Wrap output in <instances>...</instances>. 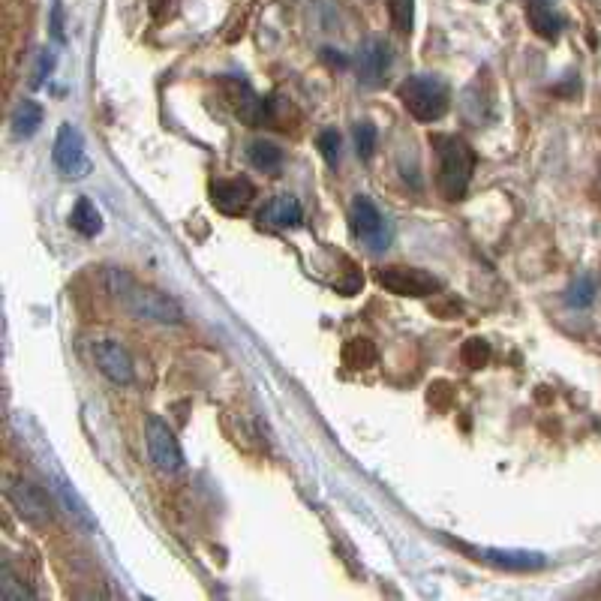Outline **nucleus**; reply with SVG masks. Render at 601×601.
<instances>
[{"label":"nucleus","instance_id":"obj_7","mask_svg":"<svg viewBox=\"0 0 601 601\" xmlns=\"http://www.w3.org/2000/svg\"><path fill=\"white\" fill-rule=\"evenodd\" d=\"M52 160L58 166V172L70 181H82L94 172L91 157L85 154V139L73 124H61L58 136H55V148H52Z\"/></svg>","mask_w":601,"mask_h":601},{"label":"nucleus","instance_id":"obj_16","mask_svg":"<svg viewBox=\"0 0 601 601\" xmlns=\"http://www.w3.org/2000/svg\"><path fill=\"white\" fill-rule=\"evenodd\" d=\"M265 220L277 229H295L304 220L301 202L295 196H277L268 208H265Z\"/></svg>","mask_w":601,"mask_h":601},{"label":"nucleus","instance_id":"obj_20","mask_svg":"<svg viewBox=\"0 0 601 601\" xmlns=\"http://www.w3.org/2000/svg\"><path fill=\"white\" fill-rule=\"evenodd\" d=\"M247 160H250L253 169L277 172L280 163H283V151H280L274 142H268V139H256V142H250V148H247Z\"/></svg>","mask_w":601,"mask_h":601},{"label":"nucleus","instance_id":"obj_28","mask_svg":"<svg viewBox=\"0 0 601 601\" xmlns=\"http://www.w3.org/2000/svg\"><path fill=\"white\" fill-rule=\"evenodd\" d=\"M52 70H55V55L52 52H46V55H40V61H37V67H34V79H31V88H40L49 76H52Z\"/></svg>","mask_w":601,"mask_h":601},{"label":"nucleus","instance_id":"obj_9","mask_svg":"<svg viewBox=\"0 0 601 601\" xmlns=\"http://www.w3.org/2000/svg\"><path fill=\"white\" fill-rule=\"evenodd\" d=\"M226 97L235 109V115L247 124V127H262V124H274V103L262 100L244 79H223Z\"/></svg>","mask_w":601,"mask_h":601},{"label":"nucleus","instance_id":"obj_19","mask_svg":"<svg viewBox=\"0 0 601 601\" xmlns=\"http://www.w3.org/2000/svg\"><path fill=\"white\" fill-rule=\"evenodd\" d=\"M40 124H43V106L37 100H22L16 106V112H13V130H16V136L28 139V136H34L40 130Z\"/></svg>","mask_w":601,"mask_h":601},{"label":"nucleus","instance_id":"obj_29","mask_svg":"<svg viewBox=\"0 0 601 601\" xmlns=\"http://www.w3.org/2000/svg\"><path fill=\"white\" fill-rule=\"evenodd\" d=\"M52 37H55V43H67V37H64V7H61V0H55V7H52Z\"/></svg>","mask_w":601,"mask_h":601},{"label":"nucleus","instance_id":"obj_1","mask_svg":"<svg viewBox=\"0 0 601 601\" xmlns=\"http://www.w3.org/2000/svg\"><path fill=\"white\" fill-rule=\"evenodd\" d=\"M106 283H109V292L118 298V304L130 316L145 319V322H157V325H181L184 322V310L172 295H166V292H160L148 283H139L124 268H109Z\"/></svg>","mask_w":601,"mask_h":601},{"label":"nucleus","instance_id":"obj_13","mask_svg":"<svg viewBox=\"0 0 601 601\" xmlns=\"http://www.w3.org/2000/svg\"><path fill=\"white\" fill-rule=\"evenodd\" d=\"M55 493H58V499H61V505H64V511L85 529V532H97V520H94V514H91V508H88V502L79 496V490L67 481V478H58L55 481Z\"/></svg>","mask_w":601,"mask_h":601},{"label":"nucleus","instance_id":"obj_5","mask_svg":"<svg viewBox=\"0 0 601 601\" xmlns=\"http://www.w3.org/2000/svg\"><path fill=\"white\" fill-rule=\"evenodd\" d=\"M349 226H352V235L358 241H364L370 250H385L391 244V226L388 220L382 217V211L376 208L373 199L367 196H355L352 199V208H349Z\"/></svg>","mask_w":601,"mask_h":601},{"label":"nucleus","instance_id":"obj_2","mask_svg":"<svg viewBox=\"0 0 601 601\" xmlns=\"http://www.w3.org/2000/svg\"><path fill=\"white\" fill-rule=\"evenodd\" d=\"M433 154H436V187L448 202H460L469 190L472 172H475V151L466 139L451 133L430 136Z\"/></svg>","mask_w":601,"mask_h":601},{"label":"nucleus","instance_id":"obj_23","mask_svg":"<svg viewBox=\"0 0 601 601\" xmlns=\"http://www.w3.org/2000/svg\"><path fill=\"white\" fill-rule=\"evenodd\" d=\"M388 13H391V25H394L400 34H409V31H412V22H415V0H388Z\"/></svg>","mask_w":601,"mask_h":601},{"label":"nucleus","instance_id":"obj_27","mask_svg":"<svg viewBox=\"0 0 601 601\" xmlns=\"http://www.w3.org/2000/svg\"><path fill=\"white\" fill-rule=\"evenodd\" d=\"M427 403H430L433 409H439V412L451 409V406H454V388H451L448 382H433L430 391H427Z\"/></svg>","mask_w":601,"mask_h":601},{"label":"nucleus","instance_id":"obj_8","mask_svg":"<svg viewBox=\"0 0 601 601\" xmlns=\"http://www.w3.org/2000/svg\"><path fill=\"white\" fill-rule=\"evenodd\" d=\"M145 445H148V457L160 472H181L184 469V451L178 436L172 433V427L163 418H148L145 424Z\"/></svg>","mask_w":601,"mask_h":601},{"label":"nucleus","instance_id":"obj_21","mask_svg":"<svg viewBox=\"0 0 601 601\" xmlns=\"http://www.w3.org/2000/svg\"><path fill=\"white\" fill-rule=\"evenodd\" d=\"M0 598L4 601H31L34 592L13 574L10 562H4V568H0Z\"/></svg>","mask_w":601,"mask_h":601},{"label":"nucleus","instance_id":"obj_11","mask_svg":"<svg viewBox=\"0 0 601 601\" xmlns=\"http://www.w3.org/2000/svg\"><path fill=\"white\" fill-rule=\"evenodd\" d=\"M208 193H211V205L226 217L244 214L247 205L256 196V190H253V184L247 178H217Z\"/></svg>","mask_w":601,"mask_h":601},{"label":"nucleus","instance_id":"obj_26","mask_svg":"<svg viewBox=\"0 0 601 601\" xmlns=\"http://www.w3.org/2000/svg\"><path fill=\"white\" fill-rule=\"evenodd\" d=\"M316 148H319V154L325 157V163L334 169L337 160H340V133H337V130H322L319 139H316Z\"/></svg>","mask_w":601,"mask_h":601},{"label":"nucleus","instance_id":"obj_15","mask_svg":"<svg viewBox=\"0 0 601 601\" xmlns=\"http://www.w3.org/2000/svg\"><path fill=\"white\" fill-rule=\"evenodd\" d=\"M481 559H487L505 571H541L547 565V559L541 553H529V550H484Z\"/></svg>","mask_w":601,"mask_h":601},{"label":"nucleus","instance_id":"obj_25","mask_svg":"<svg viewBox=\"0 0 601 601\" xmlns=\"http://www.w3.org/2000/svg\"><path fill=\"white\" fill-rule=\"evenodd\" d=\"M592 298H595V283H592V277H577V280L571 283L568 295H565V301H568L571 307H589Z\"/></svg>","mask_w":601,"mask_h":601},{"label":"nucleus","instance_id":"obj_6","mask_svg":"<svg viewBox=\"0 0 601 601\" xmlns=\"http://www.w3.org/2000/svg\"><path fill=\"white\" fill-rule=\"evenodd\" d=\"M376 283L400 298H427L436 295L442 289L439 277H433L430 271L421 268H406V265H388L376 271Z\"/></svg>","mask_w":601,"mask_h":601},{"label":"nucleus","instance_id":"obj_12","mask_svg":"<svg viewBox=\"0 0 601 601\" xmlns=\"http://www.w3.org/2000/svg\"><path fill=\"white\" fill-rule=\"evenodd\" d=\"M391 52L382 37H367L358 49V79L367 88H379L388 76Z\"/></svg>","mask_w":601,"mask_h":601},{"label":"nucleus","instance_id":"obj_18","mask_svg":"<svg viewBox=\"0 0 601 601\" xmlns=\"http://www.w3.org/2000/svg\"><path fill=\"white\" fill-rule=\"evenodd\" d=\"M70 223H73V229H76L79 235H85V238H97V235L103 232V214H100L97 205H94L91 199H85V196L73 205Z\"/></svg>","mask_w":601,"mask_h":601},{"label":"nucleus","instance_id":"obj_4","mask_svg":"<svg viewBox=\"0 0 601 601\" xmlns=\"http://www.w3.org/2000/svg\"><path fill=\"white\" fill-rule=\"evenodd\" d=\"M7 499L25 523L37 526V529L52 526L55 511H52V502H49V496L40 484H34L28 478H10L7 481Z\"/></svg>","mask_w":601,"mask_h":601},{"label":"nucleus","instance_id":"obj_10","mask_svg":"<svg viewBox=\"0 0 601 601\" xmlns=\"http://www.w3.org/2000/svg\"><path fill=\"white\" fill-rule=\"evenodd\" d=\"M94 361L100 367V373L115 382V385H130L136 379V370H133V358L130 352L118 343V340H97L94 343Z\"/></svg>","mask_w":601,"mask_h":601},{"label":"nucleus","instance_id":"obj_17","mask_svg":"<svg viewBox=\"0 0 601 601\" xmlns=\"http://www.w3.org/2000/svg\"><path fill=\"white\" fill-rule=\"evenodd\" d=\"M340 358H343V364H346L349 370H370V367L379 361V349H376V343L367 340V337H352V340L343 343Z\"/></svg>","mask_w":601,"mask_h":601},{"label":"nucleus","instance_id":"obj_24","mask_svg":"<svg viewBox=\"0 0 601 601\" xmlns=\"http://www.w3.org/2000/svg\"><path fill=\"white\" fill-rule=\"evenodd\" d=\"M376 139H379V133H376V127H373L370 121H358V124H355V148H358V157H361V160H370V157H373Z\"/></svg>","mask_w":601,"mask_h":601},{"label":"nucleus","instance_id":"obj_3","mask_svg":"<svg viewBox=\"0 0 601 601\" xmlns=\"http://www.w3.org/2000/svg\"><path fill=\"white\" fill-rule=\"evenodd\" d=\"M397 94H400L406 112L415 121H421V124L439 121L448 112V106H451V88L439 76H433V73H415V76H409L400 85Z\"/></svg>","mask_w":601,"mask_h":601},{"label":"nucleus","instance_id":"obj_14","mask_svg":"<svg viewBox=\"0 0 601 601\" xmlns=\"http://www.w3.org/2000/svg\"><path fill=\"white\" fill-rule=\"evenodd\" d=\"M526 19H529V28L541 40L553 43L562 34V19L550 10V0H529V4H526Z\"/></svg>","mask_w":601,"mask_h":601},{"label":"nucleus","instance_id":"obj_22","mask_svg":"<svg viewBox=\"0 0 601 601\" xmlns=\"http://www.w3.org/2000/svg\"><path fill=\"white\" fill-rule=\"evenodd\" d=\"M460 361L469 367V370H481L487 361H490V343L484 337H469L463 340L460 346Z\"/></svg>","mask_w":601,"mask_h":601}]
</instances>
